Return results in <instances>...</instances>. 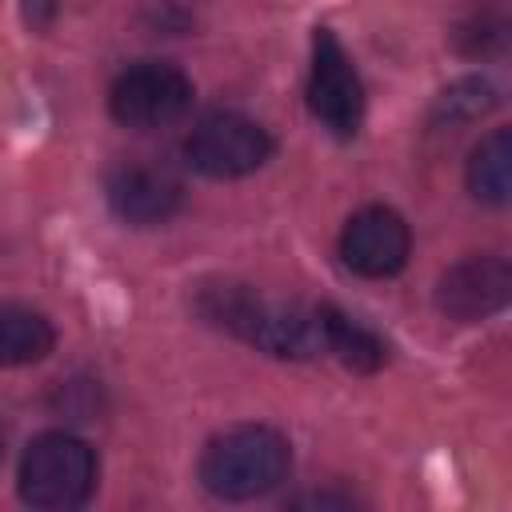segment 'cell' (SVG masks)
<instances>
[{"instance_id":"obj_1","label":"cell","mask_w":512,"mask_h":512,"mask_svg":"<svg viewBox=\"0 0 512 512\" xmlns=\"http://www.w3.org/2000/svg\"><path fill=\"white\" fill-rule=\"evenodd\" d=\"M200 312L236 332L240 340L280 356V360H308L324 348L320 336V316L300 308V304H284V300H268L244 284H216L200 296Z\"/></svg>"},{"instance_id":"obj_2","label":"cell","mask_w":512,"mask_h":512,"mask_svg":"<svg viewBox=\"0 0 512 512\" xmlns=\"http://www.w3.org/2000/svg\"><path fill=\"white\" fill-rule=\"evenodd\" d=\"M292 468V448L276 428L240 424L208 440L200 456V480L220 500H252L272 492Z\"/></svg>"},{"instance_id":"obj_3","label":"cell","mask_w":512,"mask_h":512,"mask_svg":"<svg viewBox=\"0 0 512 512\" xmlns=\"http://www.w3.org/2000/svg\"><path fill=\"white\" fill-rule=\"evenodd\" d=\"M96 488V452L72 432H44L20 456V496L32 508H76Z\"/></svg>"},{"instance_id":"obj_4","label":"cell","mask_w":512,"mask_h":512,"mask_svg":"<svg viewBox=\"0 0 512 512\" xmlns=\"http://www.w3.org/2000/svg\"><path fill=\"white\" fill-rule=\"evenodd\" d=\"M192 96H196L192 80L176 64L144 60L116 76V84L108 92V108L124 128L152 132V128L176 124L192 108Z\"/></svg>"},{"instance_id":"obj_5","label":"cell","mask_w":512,"mask_h":512,"mask_svg":"<svg viewBox=\"0 0 512 512\" xmlns=\"http://www.w3.org/2000/svg\"><path fill=\"white\" fill-rule=\"evenodd\" d=\"M308 108L312 116L340 140L360 132L364 120V84L352 68V56L336 40L332 28H316L312 36V76H308Z\"/></svg>"},{"instance_id":"obj_6","label":"cell","mask_w":512,"mask_h":512,"mask_svg":"<svg viewBox=\"0 0 512 512\" xmlns=\"http://www.w3.org/2000/svg\"><path fill=\"white\" fill-rule=\"evenodd\" d=\"M184 156L196 172L212 180H232L256 172L272 156V136L240 112H212L188 132Z\"/></svg>"},{"instance_id":"obj_7","label":"cell","mask_w":512,"mask_h":512,"mask_svg":"<svg viewBox=\"0 0 512 512\" xmlns=\"http://www.w3.org/2000/svg\"><path fill=\"white\" fill-rule=\"evenodd\" d=\"M408 252H412V236H408V224L392 212V208H360L344 232H340V256L352 272L368 276V280H384V276H396L404 264H408Z\"/></svg>"},{"instance_id":"obj_8","label":"cell","mask_w":512,"mask_h":512,"mask_svg":"<svg viewBox=\"0 0 512 512\" xmlns=\"http://www.w3.org/2000/svg\"><path fill=\"white\" fill-rule=\"evenodd\" d=\"M512 296V268L504 256H468L452 264L436 284V304L448 320L472 324L500 312Z\"/></svg>"},{"instance_id":"obj_9","label":"cell","mask_w":512,"mask_h":512,"mask_svg":"<svg viewBox=\"0 0 512 512\" xmlns=\"http://www.w3.org/2000/svg\"><path fill=\"white\" fill-rule=\"evenodd\" d=\"M108 204L124 224L152 228L176 216V208L184 204V188L168 168L136 160V164H120L108 176Z\"/></svg>"},{"instance_id":"obj_10","label":"cell","mask_w":512,"mask_h":512,"mask_svg":"<svg viewBox=\"0 0 512 512\" xmlns=\"http://www.w3.org/2000/svg\"><path fill=\"white\" fill-rule=\"evenodd\" d=\"M316 316H320L324 348H328L344 368H352V372H376V368L388 360L384 340H380L372 328H364L360 320L344 316V312H340V308H332V304L316 308Z\"/></svg>"},{"instance_id":"obj_11","label":"cell","mask_w":512,"mask_h":512,"mask_svg":"<svg viewBox=\"0 0 512 512\" xmlns=\"http://www.w3.org/2000/svg\"><path fill=\"white\" fill-rule=\"evenodd\" d=\"M52 344H56V332L40 312L20 308V304L0 308V364L4 368L36 364L52 352Z\"/></svg>"},{"instance_id":"obj_12","label":"cell","mask_w":512,"mask_h":512,"mask_svg":"<svg viewBox=\"0 0 512 512\" xmlns=\"http://www.w3.org/2000/svg\"><path fill=\"white\" fill-rule=\"evenodd\" d=\"M468 188L476 200L484 204H504L508 188H512V136L504 128H496L492 136H484L468 160Z\"/></svg>"},{"instance_id":"obj_13","label":"cell","mask_w":512,"mask_h":512,"mask_svg":"<svg viewBox=\"0 0 512 512\" xmlns=\"http://www.w3.org/2000/svg\"><path fill=\"white\" fill-rule=\"evenodd\" d=\"M492 104H496V88H492L488 80H480V76H468V80H456V84L440 96L436 116H444V120H452V124H460V120H480Z\"/></svg>"},{"instance_id":"obj_14","label":"cell","mask_w":512,"mask_h":512,"mask_svg":"<svg viewBox=\"0 0 512 512\" xmlns=\"http://www.w3.org/2000/svg\"><path fill=\"white\" fill-rule=\"evenodd\" d=\"M456 40H460V48L468 56H480V52H492V48L504 44V24H496V20H468L456 32Z\"/></svg>"},{"instance_id":"obj_15","label":"cell","mask_w":512,"mask_h":512,"mask_svg":"<svg viewBox=\"0 0 512 512\" xmlns=\"http://www.w3.org/2000/svg\"><path fill=\"white\" fill-rule=\"evenodd\" d=\"M0 456H4V440H0Z\"/></svg>"}]
</instances>
